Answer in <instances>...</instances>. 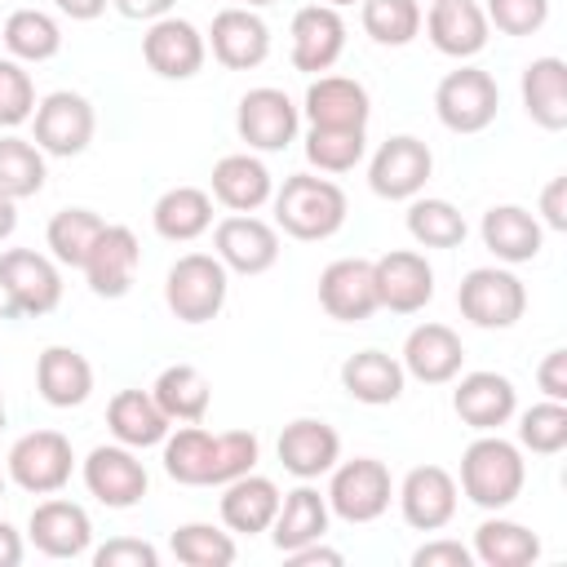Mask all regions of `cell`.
<instances>
[{
  "label": "cell",
  "instance_id": "f35d334b",
  "mask_svg": "<svg viewBox=\"0 0 567 567\" xmlns=\"http://www.w3.org/2000/svg\"><path fill=\"white\" fill-rule=\"evenodd\" d=\"M0 40L13 62H49L62 49V27L44 9H13L0 27Z\"/></svg>",
  "mask_w": 567,
  "mask_h": 567
},
{
  "label": "cell",
  "instance_id": "7bdbcfd3",
  "mask_svg": "<svg viewBox=\"0 0 567 567\" xmlns=\"http://www.w3.org/2000/svg\"><path fill=\"white\" fill-rule=\"evenodd\" d=\"M168 549L186 567H230L235 554H239L235 549V536L221 532V527H213V523H182V527H173Z\"/></svg>",
  "mask_w": 567,
  "mask_h": 567
},
{
  "label": "cell",
  "instance_id": "7402d4cb",
  "mask_svg": "<svg viewBox=\"0 0 567 567\" xmlns=\"http://www.w3.org/2000/svg\"><path fill=\"white\" fill-rule=\"evenodd\" d=\"M27 536H31V545L44 558H80L93 545V518H89L84 505L62 501V496H49V501H40L31 509Z\"/></svg>",
  "mask_w": 567,
  "mask_h": 567
},
{
  "label": "cell",
  "instance_id": "5b68a950",
  "mask_svg": "<svg viewBox=\"0 0 567 567\" xmlns=\"http://www.w3.org/2000/svg\"><path fill=\"white\" fill-rule=\"evenodd\" d=\"M0 292H4V315H53L62 301V270L53 257L35 248H4L0 252Z\"/></svg>",
  "mask_w": 567,
  "mask_h": 567
},
{
  "label": "cell",
  "instance_id": "603a6c76",
  "mask_svg": "<svg viewBox=\"0 0 567 567\" xmlns=\"http://www.w3.org/2000/svg\"><path fill=\"white\" fill-rule=\"evenodd\" d=\"M275 452H279V465L292 478L310 483V478L328 474L341 461V434L328 421H319V416H297V421L284 425Z\"/></svg>",
  "mask_w": 567,
  "mask_h": 567
},
{
  "label": "cell",
  "instance_id": "f6af8a7d",
  "mask_svg": "<svg viewBox=\"0 0 567 567\" xmlns=\"http://www.w3.org/2000/svg\"><path fill=\"white\" fill-rule=\"evenodd\" d=\"M368 151V128H315L306 133V159L319 173H350Z\"/></svg>",
  "mask_w": 567,
  "mask_h": 567
},
{
  "label": "cell",
  "instance_id": "30bf717a",
  "mask_svg": "<svg viewBox=\"0 0 567 567\" xmlns=\"http://www.w3.org/2000/svg\"><path fill=\"white\" fill-rule=\"evenodd\" d=\"M434 173V155L421 137L394 133L385 137L368 159V186L381 199H416Z\"/></svg>",
  "mask_w": 567,
  "mask_h": 567
},
{
  "label": "cell",
  "instance_id": "f5cc1de1",
  "mask_svg": "<svg viewBox=\"0 0 567 567\" xmlns=\"http://www.w3.org/2000/svg\"><path fill=\"white\" fill-rule=\"evenodd\" d=\"M540 213L549 230H567V177H549V186L540 190Z\"/></svg>",
  "mask_w": 567,
  "mask_h": 567
},
{
  "label": "cell",
  "instance_id": "2e32d148",
  "mask_svg": "<svg viewBox=\"0 0 567 567\" xmlns=\"http://www.w3.org/2000/svg\"><path fill=\"white\" fill-rule=\"evenodd\" d=\"M142 58L146 66L159 75V80H190L204 71V58H208V44L199 35L195 22L186 18H155L142 35Z\"/></svg>",
  "mask_w": 567,
  "mask_h": 567
},
{
  "label": "cell",
  "instance_id": "4fadbf2b",
  "mask_svg": "<svg viewBox=\"0 0 567 567\" xmlns=\"http://www.w3.org/2000/svg\"><path fill=\"white\" fill-rule=\"evenodd\" d=\"M297 124H301L297 102H292L284 89H270V84L248 89V93L239 97V106H235V128H239V137L248 142V151L275 155V151H284V146H292V142H297Z\"/></svg>",
  "mask_w": 567,
  "mask_h": 567
},
{
  "label": "cell",
  "instance_id": "ab89813d",
  "mask_svg": "<svg viewBox=\"0 0 567 567\" xmlns=\"http://www.w3.org/2000/svg\"><path fill=\"white\" fill-rule=\"evenodd\" d=\"M102 226H106V221H102L93 208H58V213L49 217V226H44L49 257H53L58 266L80 270L84 257H89V248H93V239L102 235Z\"/></svg>",
  "mask_w": 567,
  "mask_h": 567
},
{
  "label": "cell",
  "instance_id": "6da1fadb",
  "mask_svg": "<svg viewBox=\"0 0 567 567\" xmlns=\"http://www.w3.org/2000/svg\"><path fill=\"white\" fill-rule=\"evenodd\" d=\"M159 447H164V474L182 487H226L230 478L248 474L261 456V443L252 430L208 434L199 421L182 425Z\"/></svg>",
  "mask_w": 567,
  "mask_h": 567
},
{
  "label": "cell",
  "instance_id": "bcb514c9",
  "mask_svg": "<svg viewBox=\"0 0 567 567\" xmlns=\"http://www.w3.org/2000/svg\"><path fill=\"white\" fill-rule=\"evenodd\" d=\"M518 443L536 456H558L567 447V403H558V399L532 403L518 416Z\"/></svg>",
  "mask_w": 567,
  "mask_h": 567
},
{
  "label": "cell",
  "instance_id": "816d5d0a",
  "mask_svg": "<svg viewBox=\"0 0 567 567\" xmlns=\"http://www.w3.org/2000/svg\"><path fill=\"white\" fill-rule=\"evenodd\" d=\"M536 385L545 390V399L567 403V350H549L536 368Z\"/></svg>",
  "mask_w": 567,
  "mask_h": 567
},
{
  "label": "cell",
  "instance_id": "7dc6e473",
  "mask_svg": "<svg viewBox=\"0 0 567 567\" xmlns=\"http://www.w3.org/2000/svg\"><path fill=\"white\" fill-rule=\"evenodd\" d=\"M35 115V84L22 62L0 58V128H18Z\"/></svg>",
  "mask_w": 567,
  "mask_h": 567
},
{
  "label": "cell",
  "instance_id": "5bb4252c",
  "mask_svg": "<svg viewBox=\"0 0 567 567\" xmlns=\"http://www.w3.org/2000/svg\"><path fill=\"white\" fill-rule=\"evenodd\" d=\"M213 257L235 275H266L279 261V230L252 213H230L213 230Z\"/></svg>",
  "mask_w": 567,
  "mask_h": 567
},
{
  "label": "cell",
  "instance_id": "484cf974",
  "mask_svg": "<svg viewBox=\"0 0 567 567\" xmlns=\"http://www.w3.org/2000/svg\"><path fill=\"white\" fill-rule=\"evenodd\" d=\"M425 31H430V44L443 53V58H478L487 49V13L483 4L474 0H434L430 13H425Z\"/></svg>",
  "mask_w": 567,
  "mask_h": 567
},
{
  "label": "cell",
  "instance_id": "f1b7e54d",
  "mask_svg": "<svg viewBox=\"0 0 567 567\" xmlns=\"http://www.w3.org/2000/svg\"><path fill=\"white\" fill-rule=\"evenodd\" d=\"M279 487L266 478V474H239L221 487V523L226 532H239V536H257V532H270L275 514H279Z\"/></svg>",
  "mask_w": 567,
  "mask_h": 567
},
{
  "label": "cell",
  "instance_id": "db71d44e",
  "mask_svg": "<svg viewBox=\"0 0 567 567\" xmlns=\"http://www.w3.org/2000/svg\"><path fill=\"white\" fill-rule=\"evenodd\" d=\"M292 567H341V549H332V545H323V540H310V545H301V549H288L284 554Z\"/></svg>",
  "mask_w": 567,
  "mask_h": 567
},
{
  "label": "cell",
  "instance_id": "8fae6325",
  "mask_svg": "<svg viewBox=\"0 0 567 567\" xmlns=\"http://www.w3.org/2000/svg\"><path fill=\"white\" fill-rule=\"evenodd\" d=\"M31 124H35V137H31V142H35L44 155L71 159V155L89 151L93 128H97V115H93L89 97H80V93H71V89H58V93H49V97L35 102Z\"/></svg>",
  "mask_w": 567,
  "mask_h": 567
},
{
  "label": "cell",
  "instance_id": "9a60e30c",
  "mask_svg": "<svg viewBox=\"0 0 567 567\" xmlns=\"http://www.w3.org/2000/svg\"><path fill=\"white\" fill-rule=\"evenodd\" d=\"M377 275V301L381 310L394 315H416L434 301V266L425 261V252L412 248H390L372 261Z\"/></svg>",
  "mask_w": 567,
  "mask_h": 567
},
{
  "label": "cell",
  "instance_id": "9f6ffc18",
  "mask_svg": "<svg viewBox=\"0 0 567 567\" xmlns=\"http://www.w3.org/2000/svg\"><path fill=\"white\" fill-rule=\"evenodd\" d=\"M22 563V536L13 523L0 518V567H18Z\"/></svg>",
  "mask_w": 567,
  "mask_h": 567
},
{
  "label": "cell",
  "instance_id": "f546056e",
  "mask_svg": "<svg viewBox=\"0 0 567 567\" xmlns=\"http://www.w3.org/2000/svg\"><path fill=\"white\" fill-rule=\"evenodd\" d=\"M518 93H523V111L532 115V124H540L545 133L567 128V62L563 58H532L523 66Z\"/></svg>",
  "mask_w": 567,
  "mask_h": 567
},
{
  "label": "cell",
  "instance_id": "d6a6232c",
  "mask_svg": "<svg viewBox=\"0 0 567 567\" xmlns=\"http://www.w3.org/2000/svg\"><path fill=\"white\" fill-rule=\"evenodd\" d=\"M328 518H332L328 496H323L319 487H310V483H297V487L284 492V501H279V514H275V523H270V540H275L279 554L301 549V545H310V540H323Z\"/></svg>",
  "mask_w": 567,
  "mask_h": 567
},
{
  "label": "cell",
  "instance_id": "8992f818",
  "mask_svg": "<svg viewBox=\"0 0 567 567\" xmlns=\"http://www.w3.org/2000/svg\"><path fill=\"white\" fill-rule=\"evenodd\" d=\"M456 306H461V315H465L474 328H483V332H505V328H514V323L523 319V310H527V288H523V279H518L514 270H505V266H474V270L461 279V288H456Z\"/></svg>",
  "mask_w": 567,
  "mask_h": 567
},
{
  "label": "cell",
  "instance_id": "1f68e13d",
  "mask_svg": "<svg viewBox=\"0 0 567 567\" xmlns=\"http://www.w3.org/2000/svg\"><path fill=\"white\" fill-rule=\"evenodd\" d=\"M35 390L49 408H80L93 394V363L75 346H49L35 359Z\"/></svg>",
  "mask_w": 567,
  "mask_h": 567
},
{
  "label": "cell",
  "instance_id": "d6986e66",
  "mask_svg": "<svg viewBox=\"0 0 567 567\" xmlns=\"http://www.w3.org/2000/svg\"><path fill=\"white\" fill-rule=\"evenodd\" d=\"M137 266H142V244H137V235L128 230V226H102V235L93 239V248H89V257H84V279H89V288H93V297H106V301H115V297H124L128 288H133V279H137Z\"/></svg>",
  "mask_w": 567,
  "mask_h": 567
},
{
  "label": "cell",
  "instance_id": "681fc988",
  "mask_svg": "<svg viewBox=\"0 0 567 567\" xmlns=\"http://www.w3.org/2000/svg\"><path fill=\"white\" fill-rule=\"evenodd\" d=\"M155 563H159V549L137 536H115L93 549V567H155Z\"/></svg>",
  "mask_w": 567,
  "mask_h": 567
},
{
  "label": "cell",
  "instance_id": "83f0119b",
  "mask_svg": "<svg viewBox=\"0 0 567 567\" xmlns=\"http://www.w3.org/2000/svg\"><path fill=\"white\" fill-rule=\"evenodd\" d=\"M478 235H483V248L505 266L536 261L540 244H545V226L518 204H492L478 221Z\"/></svg>",
  "mask_w": 567,
  "mask_h": 567
},
{
  "label": "cell",
  "instance_id": "e0dca14e",
  "mask_svg": "<svg viewBox=\"0 0 567 567\" xmlns=\"http://www.w3.org/2000/svg\"><path fill=\"white\" fill-rule=\"evenodd\" d=\"M319 306L337 323H363L368 315L381 310L377 301V275L368 257H337L319 275Z\"/></svg>",
  "mask_w": 567,
  "mask_h": 567
},
{
  "label": "cell",
  "instance_id": "4dcf8cb0",
  "mask_svg": "<svg viewBox=\"0 0 567 567\" xmlns=\"http://www.w3.org/2000/svg\"><path fill=\"white\" fill-rule=\"evenodd\" d=\"M270 195H275V177L257 155L239 151L213 164V199L226 204L230 213H257L261 204H270Z\"/></svg>",
  "mask_w": 567,
  "mask_h": 567
},
{
  "label": "cell",
  "instance_id": "8d00e7d4",
  "mask_svg": "<svg viewBox=\"0 0 567 567\" xmlns=\"http://www.w3.org/2000/svg\"><path fill=\"white\" fill-rule=\"evenodd\" d=\"M470 554L483 567H527L540 558V536L514 518H483L474 527V545Z\"/></svg>",
  "mask_w": 567,
  "mask_h": 567
},
{
  "label": "cell",
  "instance_id": "6f0895ef",
  "mask_svg": "<svg viewBox=\"0 0 567 567\" xmlns=\"http://www.w3.org/2000/svg\"><path fill=\"white\" fill-rule=\"evenodd\" d=\"M71 22H93L106 13V0H53Z\"/></svg>",
  "mask_w": 567,
  "mask_h": 567
},
{
  "label": "cell",
  "instance_id": "be15d7a7",
  "mask_svg": "<svg viewBox=\"0 0 567 567\" xmlns=\"http://www.w3.org/2000/svg\"><path fill=\"white\" fill-rule=\"evenodd\" d=\"M261 4H275V0H248V9H261Z\"/></svg>",
  "mask_w": 567,
  "mask_h": 567
},
{
  "label": "cell",
  "instance_id": "277c9868",
  "mask_svg": "<svg viewBox=\"0 0 567 567\" xmlns=\"http://www.w3.org/2000/svg\"><path fill=\"white\" fill-rule=\"evenodd\" d=\"M230 292V270L213 252H186L164 275V306L182 323H208L221 315Z\"/></svg>",
  "mask_w": 567,
  "mask_h": 567
},
{
  "label": "cell",
  "instance_id": "ffe728a7",
  "mask_svg": "<svg viewBox=\"0 0 567 567\" xmlns=\"http://www.w3.org/2000/svg\"><path fill=\"white\" fill-rule=\"evenodd\" d=\"M292 66L306 71V75H323L337 66L341 49H346V22H341V9L332 4H306L292 13Z\"/></svg>",
  "mask_w": 567,
  "mask_h": 567
},
{
  "label": "cell",
  "instance_id": "d590c367",
  "mask_svg": "<svg viewBox=\"0 0 567 567\" xmlns=\"http://www.w3.org/2000/svg\"><path fill=\"white\" fill-rule=\"evenodd\" d=\"M151 226L168 244H190L213 226V195L199 190V186H173L155 199Z\"/></svg>",
  "mask_w": 567,
  "mask_h": 567
},
{
  "label": "cell",
  "instance_id": "60d3db41",
  "mask_svg": "<svg viewBox=\"0 0 567 567\" xmlns=\"http://www.w3.org/2000/svg\"><path fill=\"white\" fill-rule=\"evenodd\" d=\"M408 235L421 244V248H461L465 244V235H470V226H465V217H461V208L456 204H447V199H412L408 204Z\"/></svg>",
  "mask_w": 567,
  "mask_h": 567
},
{
  "label": "cell",
  "instance_id": "ba28073f",
  "mask_svg": "<svg viewBox=\"0 0 567 567\" xmlns=\"http://www.w3.org/2000/svg\"><path fill=\"white\" fill-rule=\"evenodd\" d=\"M501 111V89L483 66H456L434 89V115L447 133H483Z\"/></svg>",
  "mask_w": 567,
  "mask_h": 567
},
{
  "label": "cell",
  "instance_id": "c3c4849f",
  "mask_svg": "<svg viewBox=\"0 0 567 567\" xmlns=\"http://www.w3.org/2000/svg\"><path fill=\"white\" fill-rule=\"evenodd\" d=\"M483 13L501 35H536L549 22V0H487Z\"/></svg>",
  "mask_w": 567,
  "mask_h": 567
},
{
  "label": "cell",
  "instance_id": "cb8c5ba5",
  "mask_svg": "<svg viewBox=\"0 0 567 567\" xmlns=\"http://www.w3.org/2000/svg\"><path fill=\"white\" fill-rule=\"evenodd\" d=\"M204 44L213 49V58L226 71H252L270 58V27L252 9H221L213 18Z\"/></svg>",
  "mask_w": 567,
  "mask_h": 567
},
{
  "label": "cell",
  "instance_id": "e575fe53",
  "mask_svg": "<svg viewBox=\"0 0 567 567\" xmlns=\"http://www.w3.org/2000/svg\"><path fill=\"white\" fill-rule=\"evenodd\" d=\"M106 425H111V439L142 452V447H159L168 439V416L159 412V403L151 399V390H120L111 403H106Z\"/></svg>",
  "mask_w": 567,
  "mask_h": 567
},
{
  "label": "cell",
  "instance_id": "680465c9",
  "mask_svg": "<svg viewBox=\"0 0 567 567\" xmlns=\"http://www.w3.org/2000/svg\"><path fill=\"white\" fill-rule=\"evenodd\" d=\"M13 230H18V199L0 195V244H4Z\"/></svg>",
  "mask_w": 567,
  "mask_h": 567
},
{
  "label": "cell",
  "instance_id": "44dd1931",
  "mask_svg": "<svg viewBox=\"0 0 567 567\" xmlns=\"http://www.w3.org/2000/svg\"><path fill=\"white\" fill-rule=\"evenodd\" d=\"M452 412L474 434H492L518 412V390L505 372H465L452 390Z\"/></svg>",
  "mask_w": 567,
  "mask_h": 567
},
{
  "label": "cell",
  "instance_id": "6125c7cd",
  "mask_svg": "<svg viewBox=\"0 0 567 567\" xmlns=\"http://www.w3.org/2000/svg\"><path fill=\"white\" fill-rule=\"evenodd\" d=\"M319 4H332V9H341V4H354V0H319Z\"/></svg>",
  "mask_w": 567,
  "mask_h": 567
},
{
  "label": "cell",
  "instance_id": "f907efd6",
  "mask_svg": "<svg viewBox=\"0 0 567 567\" xmlns=\"http://www.w3.org/2000/svg\"><path fill=\"white\" fill-rule=\"evenodd\" d=\"M474 554L461 540H425L421 549H412V567H470Z\"/></svg>",
  "mask_w": 567,
  "mask_h": 567
},
{
  "label": "cell",
  "instance_id": "ee69618b",
  "mask_svg": "<svg viewBox=\"0 0 567 567\" xmlns=\"http://www.w3.org/2000/svg\"><path fill=\"white\" fill-rule=\"evenodd\" d=\"M363 31L385 49L412 44L421 35V0H363Z\"/></svg>",
  "mask_w": 567,
  "mask_h": 567
},
{
  "label": "cell",
  "instance_id": "4316f807",
  "mask_svg": "<svg viewBox=\"0 0 567 567\" xmlns=\"http://www.w3.org/2000/svg\"><path fill=\"white\" fill-rule=\"evenodd\" d=\"M301 111L315 128H368L372 97L350 75H319V80H310Z\"/></svg>",
  "mask_w": 567,
  "mask_h": 567
},
{
  "label": "cell",
  "instance_id": "7a4b0ae2",
  "mask_svg": "<svg viewBox=\"0 0 567 567\" xmlns=\"http://www.w3.org/2000/svg\"><path fill=\"white\" fill-rule=\"evenodd\" d=\"M275 199V226L301 244H319V239H332L341 226H346V190L328 177H315V173H292L284 177V186L270 195Z\"/></svg>",
  "mask_w": 567,
  "mask_h": 567
},
{
  "label": "cell",
  "instance_id": "11a10c76",
  "mask_svg": "<svg viewBox=\"0 0 567 567\" xmlns=\"http://www.w3.org/2000/svg\"><path fill=\"white\" fill-rule=\"evenodd\" d=\"M177 0H115V9L133 22H155V18H168Z\"/></svg>",
  "mask_w": 567,
  "mask_h": 567
},
{
  "label": "cell",
  "instance_id": "836d02e7",
  "mask_svg": "<svg viewBox=\"0 0 567 567\" xmlns=\"http://www.w3.org/2000/svg\"><path fill=\"white\" fill-rule=\"evenodd\" d=\"M403 363L385 350H359L341 363V390L354 399V403H368V408H385V403H399L403 394Z\"/></svg>",
  "mask_w": 567,
  "mask_h": 567
},
{
  "label": "cell",
  "instance_id": "e7e4bbea",
  "mask_svg": "<svg viewBox=\"0 0 567 567\" xmlns=\"http://www.w3.org/2000/svg\"><path fill=\"white\" fill-rule=\"evenodd\" d=\"M430 4H434V0H430Z\"/></svg>",
  "mask_w": 567,
  "mask_h": 567
},
{
  "label": "cell",
  "instance_id": "52a82bcc",
  "mask_svg": "<svg viewBox=\"0 0 567 567\" xmlns=\"http://www.w3.org/2000/svg\"><path fill=\"white\" fill-rule=\"evenodd\" d=\"M75 470V452L71 439L58 430H31L22 439H13L9 456H4V474L13 487L31 492V496H53L71 483Z\"/></svg>",
  "mask_w": 567,
  "mask_h": 567
},
{
  "label": "cell",
  "instance_id": "3957f363",
  "mask_svg": "<svg viewBox=\"0 0 567 567\" xmlns=\"http://www.w3.org/2000/svg\"><path fill=\"white\" fill-rule=\"evenodd\" d=\"M523 483H527V461H523V447L501 439L496 430L492 434H478L465 452H461V492L465 501H474L478 509H492L501 514L505 505H514L523 496Z\"/></svg>",
  "mask_w": 567,
  "mask_h": 567
},
{
  "label": "cell",
  "instance_id": "9c48e42d",
  "mask_svg": "<svg viewBox=\"0 0 567 567\" xmlns=\"http://www.w3.org/2000/svg\"><path fill=\"white\" fill-rule=\"evenodd\" d=\"M332 483H328V509L346 523H377L385 509H390V496H394V483H390V470L377 461V456H354V461H337L332 470Z\"/></svg>",
  "mask_w": 567,
  "mask_h": 567
},
{
  "label": "cell",
  "instance_id": "ac0fdd59",
  "mask_svg": "<svg viewBox=\"0 0 567 567\" xmlns=\"http://www.w3.org/2000/svg\"><path fill=\"white\" fill-rule=\"evenodd\" d=\"M461 487L443 465H416L399 483V514L412 532H439L456 518Z\"/></svg>",
  "mask_w": 567,
  "mask_h": 567
},
{
  "label": "cell",
  "instance_id": "94428289",
  "mask_svg": "<svg viewBox=\"0 0 567 567\" xmlns=\"http://www.w3.org/2000/svg\"><path fill=\"white\" fill-rule=\"evenodd\" d=\"M4 487H9V474L0 470V501H4Z\"/></svg>",
  "mask_w": 567,
  "mask_h": 567
},
{
  "label": "cell",
  "instance_id": "b9f144b4",
  "mask_svg": "<svg viewBox=\"0 0 567 567\" xmlns=\"http://www.w3.org/2000/svg\"><path fill=\"white\" fill-rule=\"evenodd\" d=\"M44 151L27 137H0V195L9 199H31L44 190Z\"/></svg>",
  "mask_w": 567,
  "mask_h": 567
},
{
  "label": "cell",
  "instance_id": "91938a15",
  "mask_svg": "<svg viewBox=\"0 0 567 567\" xmlns=\"http://www.w3.org/2000/svg\"><path fill=\"white\" fill-rule=\"evenodd\" d=\"M4 421H9V412H4V394H0V430H4Z\"/></svg>",
  "mask_w": 567,
  "mask_h": 567
},
{
  "label": "cell",
  "instance_id": "7c38bea8",
  "mask_svg": "<svg viewBox=\"0 0 567 567\" xmlns=\"http://www.w3.org/2000/svg\"><path fill=\"white\" fill-rule=\"evenodd\" d=\"M80 474H84L89 496L102 501L106 509H133V505H142V496H146V487H151L146 465H142L137 452L124 447V443H97V447L84 456Z\"/></svg>",
  "mask_w": 567,
  "mask_h": 567
},
{
  "label": "cell",
  "instance_id": "d4e9b609",
  "mask_svg": "<svg viewBox=\"0 0 567 567\" xmlns=\"http://www.w3.org/2000/svg\"><path fill=\"white\" fill-rule=\"evenodd\" d=\"M403 372L421 385H447L461 377L465 346L447 323H416L403 341Z\"/></svg>",
  "mask_w": 567,
  "mask_h": 567
},
{
  "label": "cell",
  "instance_id": "74e56055",
  "mask_svg": "<svg viewBox=\"0 0 567 567\" xmlns=\"http://www.w3.org/2000/svg\"><path fill=\"white\" fill-rule=\"evenodd\" d=\"M151 399L159 403V412H164L168 421L195 425V421H204L213 390H208V377H204L199 368H190V363H168V368L155 377Z\"/></svg>",
  "mask_w": 567,
  "mask_h": 567
}]
</instances>
